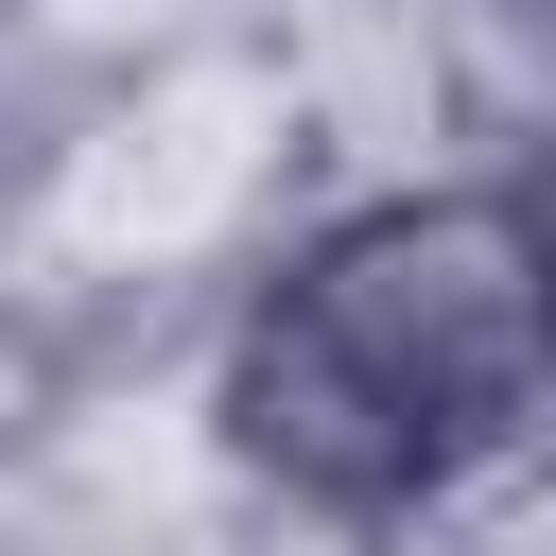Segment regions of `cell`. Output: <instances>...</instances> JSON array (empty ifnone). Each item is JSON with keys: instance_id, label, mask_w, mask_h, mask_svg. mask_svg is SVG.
I'll list each match as a JSON object with an SVG mask.
<instances>
[{"instance_id": "6da1fadb", "label": "cell", "mask_w": 556, "mask_h": 556, "mask_svg": "<svg viewBox=\"0 0 556 556\" xmlns=\"http://www.w3.org/2000/svg\"><path fill=\"white\" fill-rule=\"evenodd\" d=\"M539 382H556V261L504 208H417L278 278L243 348V452L330 504H400L486 434H521Z\"/></svg>"}]
</instances>
